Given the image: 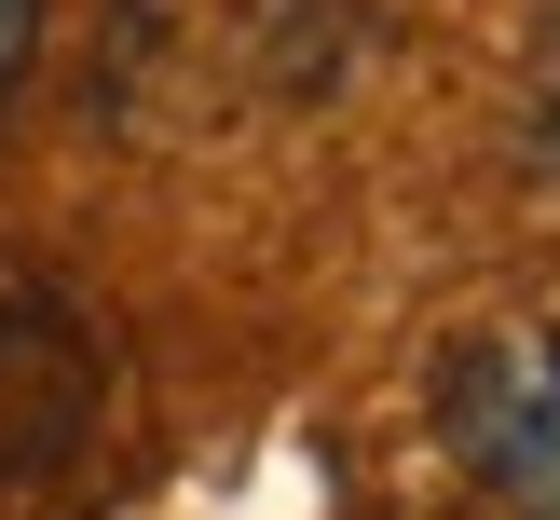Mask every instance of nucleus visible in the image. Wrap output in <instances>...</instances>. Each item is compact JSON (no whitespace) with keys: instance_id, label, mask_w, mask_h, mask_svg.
<instances>
[{"instance_id":"obj_1","label":"nucleus","mask_w":560,"mask_h":520,"mask_svg":"<svg viewBox=\"0 0 560 520\" xmlns=\"http://www.w3.org/2000/svg\"><path fill=\"white\" fill-rule=\"evenodd\" d=\"M438 438L492 520H560V328H465L438 356Z\"/></svg>"},{"instance_id":"obj_2","label":"nucleus","mask_w":560,"mask_h":520,"mask_svg":"<svg viewBox=\"0 0 560 520\" xmlns=\"http://www.w3.org/2000/svg\"><path fill=\"white\" fill-rule=\"evenodd\" d=\"M96 438V328L55 288H0V479H55Z\"/></svg>"},{"instance_id":"obj_3","label":"nucleus","mask_w":560,"mask_h":520,"mask_svg":"<svg viewBox=\"0 0 560 520\" xmlns=\"http://www.w3.org/2000/svg\"><path fill=\"white\" fill-rule=\"evenodd\" d=\"M42 69V0H0V96Z\"/></svg>"},{"instance_id":"obj_4","label":"nucleus","mask_w":560,"mask_h":520,"mask_svg":"<svg viewBox=\"0 0 560 520\" xmlns=\"http://www.w3.org/2000/svg\"><path fill=\"white\" fill-rule=\"evenodd\" d=\"M534 151H547V178H560V27H547V55H534Z\"/></svg>"}]
</instances>
